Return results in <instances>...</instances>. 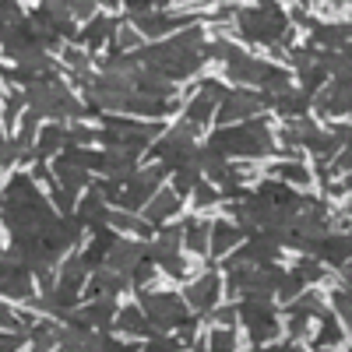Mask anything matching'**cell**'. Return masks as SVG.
<instances>
[{
	"instance_id": "1",
	"label": "cell",
	"mask_w": 352,
	"mask_h": 352,
	"mask_svg": "<svg viewBox=\"0 0 352 352\" xmlns=\"http://www.w3.org/2000/svg\"><path fill=\"white\" fill-rule=\"evenodd\" d=\"M212 300H215V278H204V282L194 289V303H197V307H208Z\"/></svg>"
},
{
	"instance_id": "2",
	"label": "cell",
	"mask_w": 352,
	"mask_h": 352,
	"mask_svg": "<svg viewBox=\"0 0 352 352\" xmlns=\"http://www.w3.org/2000/svg\"><path fill=\"white\" fill-rule=\"evenodd\" d=\"M282 176H285V180H300V184L307 180V173L300 166H282Z\"/></svg>"
}]
</instances>
